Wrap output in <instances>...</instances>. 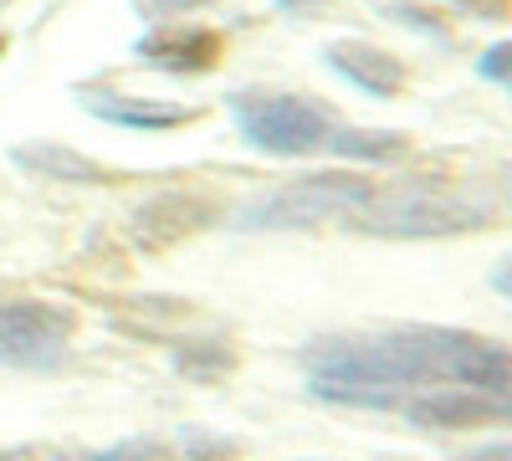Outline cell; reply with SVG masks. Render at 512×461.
<instances>
[{"label": "cell", "instance_id": "21", "mask_svg": "<svg viewBox=\"0 0 512 461\" xmlns=\"http://www.w3.org/2000/svg\"><path fill=\"white\" fill-rule=\"evenodd\" d=\"M272 6H277L282 16H303V21H313V16L328 11V0H272Z\"/></svg>", "mask_w": 512, "mask_h": 461}, {"label": "cell", "instance_id": "17", "mask_svg": "<svg viewBox=\"0 0 512 461\" xmlns=\"http://www.w3.org/2000/svg\"><path fill=\"white\" fill-rule=\"evenodd\" d=\"M205 6H210V0H134V16L159 26V21H185V16H195Z\"/></svg>", "mask_w": 512, "mask_h": 461}, {"label": "cell", "instance_id": "12", "mask_svg": "<svg viewBox=\"0 0 512 461\" xmlns=\"http://www.w3.org/2000/svg\"><path fill=\"white\" fill-rule=\"evenodd\" d=\"M333 159H349L359 170H395L415 154V139L400 134V129H359V123H344L338 118V129L328 134V149Z\"/></svg>", "mask_w": 512, "mask_h": 461}, {"label": "cell", "instance_id": "22", "mask_svg": "<svg viewBox=\"0 0 512 461\" xmlns=\"http://www.w3.org/2000/svg\"><path fill=\"white\" fill-rule=\"evenodd\" d=\"M487 282H492V292H502V298L512 303V251H507V257L487 272Z\"/></svg>", "mask_w": 512, "mask_h": 461}, {"label": "cell", "instance_id": "26", "mask_svg": "<svg viewBox=\"0 0 512 461\" xmlns=\"http://www.w3.org/2000/svg\"><path fill=\"white\" fill-rule=\"evenodd\" d=\"M0 52H6V36H0Z\"/></svg>", "mask_w": 512, "mask_h": 461}, {"label": "cell", "instance_id": "18", "mask_svg": "<svg viewBox=\"0 0 512 461\" xmlns=\"http://www.w3.org/2000/svg\"><path fill=\"white\" fill-rule=\"evenodd\" d=\"M241 446L236 441H226V436H205V431H185L180 436V456H190V461H226V456H236Z\"/></svg>", "mask_w": 512, "mask_h": 461}, {"label": "cell", "instance_id": "16", "mask_svg": "<svg viewBox=\"0 0 512 461\" xmlns=\"http://www.w3.org/2000/svg\"><path fill=\"white\" fill-rule=\"evenodd\" d=\"M477 77L512 98V36H507V41H492V47L477 57Z\"/></svg>", "mask_w": 512, "mask_h": 461}, {"label": "cell", "instance_id": "1", "mask_svg": "<svg viewBox=\"0 0 512 461\" xmlns=\"http://www.w3.org/2000/svg\"><path fill=\"white\" fill-rule=\"evenodd\" d=\"M313 400L349 410H400L410 395L461 385L512 410V344L451 323H395L374 333H333L297 349Z\"/></svg>", "mask_w": 512, "mask_h": 461}, {"label": "cell", "instance_id": "2", "mask_svg": "<svg viewBox=\"0 0 512 461\" xmlns=\"http://www.w3.org/2000/svg\"><path fill=\"white\" fill-rule=\"evenodd\" d=\"M497 221L492 195L456 185L446 175H400V180H379L369 205L354 216V236L374 241H451V236H472Z\"/></svg>", "mask_w": 512, "mask_h": 461}, {"label": "cell", "instance_id": "9", "mask_svg": "<svg viewBox=\"0 0 512 461\" xmlns=\"http://www.w3.org/2000/svg\"><path fill=\"white\" fill-rule=\"evenodd\" d=\"M77 103L88 108L93 118L113 123V129H128V134H175V129H190V123L205 118V108H190V103L113 93V88H82Z\"/></svg>", "mask_w": 512, "mask_h": 461}, {"label": "cell", "instance_id": "10", "mask_svg": "<svg viewBox=\"0 0 512 461\" xmlns=\"http://www.w3.org/2000/svg\"><path fill=\"white\" fill-rule=\"evenodd\" d=\"M216 216H221L216 200H205L195 190H164V195H149L139 205L134 221H128V231H134L139 246H175L180 236L205 231Z\"/></svg>", "mask_w": 512, "mask_h": 461}, {"label": "cell", "instance_id": "8", "mask_svg": "<svg viewBox=\"0 0 512 461\" xmlns=\"http://www.w3.org/2000/svg\"><path fill=\"white\" fill-rule=\"evenodd\" d=\"M323 67L338 72L349 82V88H359L364 98L374 103H395L405 88H410V67L390 52V47H374V41L364 36H338L323 47Z\"/></svg>", "mask_w": 512, "mask_h": 461}, {"label": "cell", "instance_id": "25", "mask_svg": "<svg viewBox=\"0 0 512 461\" xmlns=\"http://www.w3.org/2000/svg\"><path fill=\"white\" fill-rule=\"evenodd\" d=\"M303 461H323V456H303Z\"/></svg>", "mask_w": 512, "mask_h": 461}, {"label": "cell", "instance_id": "6", "mask_svg": "<svg viewBox=\"0 0 512 461\" xmlns=\"http://www.w3.org/2000/svg\"><path fill=\"white\" fill-rule=\"evenodd\" d=\"M221 52H226V36L200 21H159L134 41L139 67L164 77H205L221 67Z\"/></svg>", "mask_w": 512, "mask_h": 461}, {"label": "cell", "instance_id": "14", "mask_svg": "<svg viewBox=\"0 0 512 461\" xmlns=\"http://www.w3.org/2000/svg\"><path fill=\"white\" fill-rule=\"evenodd\" d=\"M72 461H175V451L159 446V441H118V446H103V451H88V456H72Z\"/></svg>", "mask_w": 512, "mask_h": 461}, {"label": "cell", "instance_id": "5", "mask_svg": "<svg viewBox=\"0 0 512 461\" xmlns=\"http://www.w3.org/2000/svg\"><path fill=\"white\" fill-rule=\"evenodd\" d=\"M77 339V313L57 298H6L0 303V364L21 374H47Z\"/></svg>", "mask_w": 512, "mask_h": 461}, {"label": "cell", "instance_id": "20", "mask_svg": "<svg viewBox=\"0 0 512 461\" xmlns=\"http://www.w3.org/2000/svg\"><path fill=\"white\" fill-rule=\"evenodd\" d=\"M456 11H472V21H507V0H446Z\"/></svg>", "mask_w": 512, "mask_h": 461}, {"label": "cell", "instance_id": "11", "mask_svg": "<svg viewBox=\"0 0 512 461\" xmlns=\"http://www.w3.org/2000/svg\"><path fill=\"white\" fill-rule=\"evenodd\" d=\"M11 164L16 170H26L31 180H52V185H118L128 180L123 170H113V164L93 159V154H82L62 139H26L11 149Z\"/></svg>", "mask_w": 512, "mask_h": 461}, {"label": "cell", "instance_id": "7", "mask_svg": "<svg viewBox=\"0 0 512 461\" xmlns=\"http://www.w3.org/2000/svg\"><path fill=\"white\" fill-rule=\"evenodd\" d=\"M400 415L415 431H482V426H512V410L482 390H461V385H436L420 390L400 405Z\"/></svg>", "mask_w": 512, "mask_h": 461}, {"label": "cell", "instance_id": "13", "mask_svg": "<svg viewBox=\"0 0 512 461\" xmlns=\"http://www.w3.org/2000/svg\"><path fill=\"white\" fill-rule=\"evenodd\" d=\"M169 364H175L185 380L210 385V380H226V374L236 369V349L226 339H190V344H180L175 354H169Z\"/></svg>", "mask_w": 512, "mask_h": 461}, {"label": "cell", "instance_id": "19", "mask_svg": "<svg viewBox=\"0 0 512 461\" xmlns=\"http://www.w3.org/2000/svg\"><path fill=\"white\" fill-rule=\"evenodd\" d=\"M461 461H512V436H492V441H477L466 446Z\"/></svg>", "mask_w": 512, "mask_h": 461}, {"label": "cell", "instance_id": "3", "mask_svg": "<svg viewBox=\"0 0 512 461\" xmlns=\"http://www.w3.org/2000/svg\"><path fill=\"white\" fill-rule=\"evenodd\" d=\"M374 175L364 170H313L272 185L267 195H256L231 211L236 231H318V226H354V216L374 195Z\"/></svg>", "mask_w": 512, "mask_h": 461}, {"label": "cell", "instance_id": "15", "mask_svg": "<svg viewBox=\"0 0 512 461\" xmlns=\"http://www.w3.org/2000/svg\"><path fill=\"white\" fill-rule=\"evenodd\" d=\"M390 16H395L400 26L420 31V36H431V41H451V31H446L441 11H431V6H415V0H395V6H390Z\"/></svg>", "mask_w": 512, "mask_h": 461}, {"label": "cell", "instance_id": "4", "mask_svg": "<svg viewBox=\"0 0 512 461\" xmlns=\"http://www.w3.org/2000/svg\"><path fill=\"white\" fill-rule=\"evenodd\" d=\"M236 139L267 159H313L328 149L338 113L308 93H226Z\"/></svg>", "mask_w": 512, "mask_h": 461}, {"label": "cell", "instance_id": "23", "mask_svg": "<svg viewBox=\"0 0 512 461\" xmlns=\"http://www.w3.org/2000/svg\"><path fill=\"white\" fill-rule=\"evenodd\" d=\"M36 456V446H6L0 451V461H31Z\"/></svg>", "mask_w": 512, "mask_h": 461}, {"label": "cell", "instance_id": "24", "mask_svg": "<svg viewBox=\"0 0 512 461\" xmlns=\"http://www.w3.org/2000/svg\"><path fill=\"white\" fill-rule=\"evenodd\" d=\"M507 211H512V175H507Z\"/></svg>", "mask_w": 512, "mask_h": 461}]
</instances>
